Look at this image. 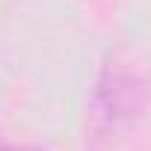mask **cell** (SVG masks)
<instances>
[{
  "label": "cell",
  "mask_w": 151,
  "mask_h": 151,
  "mask_svg": "<svg viewBox=\"0 0 151 151\" xmlns=\"http://www.w3.org/2000/svg\"><path fill=\"white\" fill-rule=\"evenodd\" d=\"M0 151H36V148H12V145L3 139V136H0Z\"/></svg>",
  "instance_id": "6da1fadb"
}]
</instances>
